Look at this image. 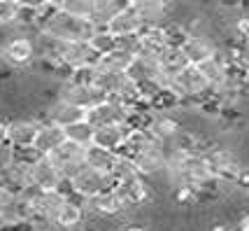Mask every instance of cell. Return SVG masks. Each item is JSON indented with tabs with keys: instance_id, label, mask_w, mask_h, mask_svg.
I'll list each match as a JSON object with an SVG mask.
<instances>
[{
	"instance_id": "30bf717a",
	"label": "cell",
	"mask_w": 249,
	"mask_h": 231,
	"mask_svg": "<svg viewBox=\"0 0 249 231\" xmlns=\"http://www.w3.org/2000/svg\"><path fill=\"white\" fill-rule=\"evenodd\" d=\"M31 171V185L37 189H61L65 185L63 173L58 171V166L52 161L49 154H40L33 164H28Z\"/></svg>"
},
{
	"instance_id": "3957f363",
	"label": "cell",
	"mask_w": 249,
	"mask_h": 231,
	"mask_svg": "<svg viewBox=\"0 0 249 231\" xmlns=\"http://www.w3.org/2000/svg\"><path fill=\"white\" fill-rule=\"evenodd\" d=\"M68 182H70V194L84 198V201L98 196V194H103V192H107V189H112V187H117L112 173L91 168V166H87V164L82 166Z\"/></svg>"
},
{
	"instance_id": "f546056e",
	"label": "cell",
	"mask_w": 249,
	"mask_h": 231,
	"mask_svg": "<svg viewBox=\"0 0 249 231\" xmlns=\"http://www.w3.org/2000/svg\"><path fill=\"white\" fill-rule=\"evenodd\" d=\"M17 17H19V2L0 0V31H14Z\"/></svg>"
},
{
	"instance_id": "8d00e7d4",
	"label": "cell",
	"mask_w": 249,
	"mask_h": 231,
	"mask_svg": "<svg viewBox=\"0 0 249 231\" xmlns=\"http://www.w3.org/2000/svg\"><path fill=\"white\" fill-rule=\"evenodd\" d=\"M68 0H49V7H54V10H61Z\"/></svg>"
},
{
	"instance_id": "7a4b0ae2",
	"label": "cell",
	"mask_w": 249,
	"mask_h": 231,
	"mask_svg": "<svg viewBox=\"0 0 249 231\" xmlns=\"http://www.w3.org/2000/svg\"><path fill=\"white\" fill-rule=\"evenodd\" d=\"M170 91H173L182 103H203L205 98L212 96V84H210L207 77L203 75L200 66L189 63V66L182 68V70L173 77Z\"/></svg>"
},
{
	"instance_id": "b9f144b4",
	"label": "cell",
	"mask_w": 249,
	"mask_h": 231,
	"mask_svg": "<svg viewBox=\"0 0 249 231\" xmlns=\"http://www.w3.org/2000/svg\"><path fill=\"white\" fill-rule=\"evenodd\" d=\"M12 2H19V0H12Z\"/></svg>"
},
{
	"instance_id": "e0dca14e",
	"label": "cell",
	"mask_w": 249,
	"mask_h": 231,
	"mask_svg": "<svg viewBox=\"0 0 249 231\" xmlns=\"http://www.w3.org/2000/svg\"><path fill=\"white\" fill-rule=\"evenodd\" d=\"M130 5L144 26H165L170 21V0H135Z\"/></svg>"
},
{
	"instance_id": "7402d4cb",
	"label": "cell",
	"mask_w": 249,
	"mask_h": 231,
	"mask_svg": "<svg viewBox=\"0 0 249 231\" xmlns=\"http://www.w3.org/2000/svg\"><path fill=\"white\" fill-rule=\"evenodd\" d=\"M65 140H68V135H65L63 126H58L54 121H42L33 147H35L40 154H52L56 147H61Z\"/></svg>"
},
{
	"instance_id": "2e32d148",
	"label": "cell",
	"mask_w": 249,
	"mask_h": 231,
	"mask_svg": "<svg viewBox=\"0 0 249 231\" xmlns=\"http://www.w3.org/2000/svg\"><path fill=\"white\" fill-rule=\"evenodd\" d=\"M87 201L84 198L75 196V194H70L68 201L63 203V208L58 212V217H56L54 227L52 229H58V231H75L79 229L84 222H87Z\"/></svg>"
},
{
	"instance_id": "83f0119b",
	"label": "cell",
	"mask_w": 249,
	"mask_h": 231,
	"mask_svg": "<svg viewBox=\"0 0 249 231\" xmlns=\"http://www.w3.org/2000/svg\"><path fill=\"white\" fill-rule=\"evenodd\" d=\"M65 135H68V140H72V143H79V145H84V147H89V145L93 143L96 126H93L89 119H82V121H77V124L65 126Z\"/></svg>"
},
{
	"instance_id": "ffe728a7",
	"label": "cell",
	"mask_w": 249,
	"mask_h": 231,
	"mask_svg": "<svg viewBox=\"0 0 249 231\" xmlns=\"http://www.w3.org/2000/svg\"><path fill=\"white\" fill-rule=\"evenodd\" d=\"M0 182L7 185L12 192H23V189L33 187L31 185V171H28V164H23L19 159L12 156V161H7L5 166H0Z\"/></svg>"
},
{
	"instance_id": "d6986e66",
	"label": "cell",
	"mask_w": 249,
	"mask_h": 231,
	"mask_svg": "<svg viewBox=\"0 0 249 231\" xmlns=\"http://www.w3.org/2000/svg\"><path fill=\"white\" fill-rule=\"evenodd\" d=\"M117 189L121 192V196L126 198V203L130 208H142L154 198V192L149 187V177L142 175L133 177L128 182H121V185H117Z\"/></svg>"
},
{
	"instance_id": "e575fe53",
	"label": "cell",
	"mask_w": 249,
	"mask_h": 231,
	"mask_svg": "<svg viewBox=\"0 0 249 231\" xmlns=\"http://www.w3.org/2000/svg\"><path fill=\"white\" fill-rule=\"evenodd\" d=\"M235 231H249V212H245L235 224Z\"/></svg>"
},
{
	"instance_id": "74e56055",
	"label": "cell",
	"mask_w": 249,
	"mask_h": 231,
	"mask_svg": "<svg viewBox=\"0 0 249 231\" xmlns=\"http://www.w3.org/2000/svg\"><path fill=\"white\" fill-rule=\"evenodd\" d=\"M121 231H147V229H142V227H128V229H121Z\"/></svg>"
},
{
	"instance_id": "60d3db41",
	"label": "cell",
	"mask_w": 249,
	"mask_h": 231,
	"mask_svg": "<svg viewBox=\"0 0 249 231\" xmlns=\"http://www.w3.org/2000/svg\"><path fill=\"white\" fill-rule=\"evenodd\" d=\"M126 2H128V5H130V2H135V0H126Z\"/></svg>"
},
{
	"instance_id": "4dcf8cb0",
	"label": "cell",
	"mask_w": 249,
	"mask_h": 231,
	"mask_svg": "<svg viewBox=\"0 0 249 231\" xmlns=\"http://www.w3.org/2000/svg\"><path fill=\"white\" fill-rule=\"evenodd\" d=\"M61 10L68 12L70 17L91 19V21H93V0H68Z\"/></svg>"
},
{
	"instance_id": "6da1fadb",
	"label": "cell",
	"mask_w": 249,
	"mask_h": 231,
	"mask_svg": "<svg viewBox=\"0 0 249 231\" xmlns=\"http://www.w3.org/2000/svg\"><path fill=\"white\" fill-rule=\"evenodd\" d=\"M40 31L54 35L65 42H77V40H91V35L98 31V26L91 19H77L70 17L63 10L44 7L40 10Z\"/></svg>"
},
{
	"instance_id": "d590c367",
	"label": "cell",
	"mask_w": 249,
	"mask_h": 231,
	"mask_svg": "<svg viewBox=\"0 0 249 231\" xmlns=\"http://www.w3.org/2000/svg\"><path fill=\"white\" fill-rule=\"evenodd\" d=\"M7 124H10V121L0 115V143H5V135H7Z\"/></svg>"
},
{
	"instance_id": "5bb4252c",
	"label": "cell",
	"mask_w": 249,
	"mask_h": 231,
	"mask_svg": "<svg viewBox=\"0 0 249 231\" xmlns=\"http://www.w3.org/2000/svg\"><path fill=\"white\" fill-rule=\"evenodd\" d=\"M98 54L93 52V47L87 40H77V42H65L63 44V54H61V73H65V77L70 75L77 68H87L96 66Z\"/></svg>"
},
{
	"instance_id": "f35d334b",
	"label": "cell",
	"mask_w": 249,
	"mask_h": 231,
	"mask_svg": "<svg viewBox=\"0 0 249 231\" xmlns=\"http://www.w3.org/2000/svg\"><path fill=\"white\" fill-rule=\"evenodd\" d=\"M0 66H2V44H0Z\"/></svg>"
},
{
	"instance_id": "ac0fdd59",
	"label": "cell",
	"mask_w": 249,
	"mask_h": 231,
	"mask_svg": "<svg viewBox=\"0 0 249 231\" xmlns=\"http://www.w3.org/2000/svg\"><path fill=\"white\" fill-rule=\"evenodd\" d=\"M105 28H107L109 33H114L117 38H124V35L140 33L142 28H144V23H142L140 14L135 12V7H133V5H126V7H121V10L109 19Z\"/></svg>"
},
{
	"instance_id": "ab89813d",
	"label": "cell",
	"mask_w": 249,
	"mask_h": 231,
	"mask_svg": "<svg viewBox=\"0 0 249 231\" xmlns=\"http://www.w3.org/2000/svg\"><path fill=\"white\" fill-rule=\"evenodd\" d=\"M245 194H247V198H249V185H247V189H245Z\"/></svg>"
},
{
	"instance_id": "836d02e7",
	"label": "cell",
	"mask_w": 249,
	"mask_h": 231,
	"mask_svg": "<svg viewBox=\"0 0 249 231\" xmlns=\"http://www.w3.org/2000/svg\"><path fill=\"white\" fill-rule=\"evenodd\" d=\"M19 5L40 12V10H44V7H49V0H19Z\"/></svg>"
},
{
	"instance_id": "cb8c5ba5",
	"label": "cell",
	"mask_w": 249,
	"mask_h": 231,
	"mask_svg": "<svg viewBox=\"0 0 249 231\" xmlns=\"http://www.w3.org/2000/svg\"><path fill=\"white\" fill-rule=\"evenodd\" d=\"M117 159H119V152H114V150L100 147V145H96V143H91L87 147V166H91V168L112 173V168H114V164H117Z\"/></svg>"
},
{
	"instance_id": "8fae6325",
	"label": "cell",
	"mask_w": 249,
	"mask_h": 231,
	"mask_svg": "<svg viewBox=\"0 0 249 231\" xmlns=\"http://www.w3.org/2000/svg\"><path fill=\"white\" fill-rule=\"evenodd\" d=\"M49 156H52V161L58 166V171L63 173L65 180H70L82 166L87 164V147L79 143H72V140H65V143L61 145V147H56Z\"/></svg>"
},
{
	"instance_id": "4fadbf2b",
	"label": "cell",
	"mask_w": 249,
	"mask_h": 231,
	"mask_svg": "<svg viewBox=\"0 0 249 231\" xmlns=\"http://www.w3.org/2000/svg\"><path fill=\"white\" fill-rule=\"evenodd\" d=\"M42 119L37 117H19V119H10L7 124V135L5 143L10 145L12 150H23V147H33L37 131H40Z\"/></svg>"
},
{
	"instance_id": "603a6c76",
	"label": "cell",
	"mask_w": 249,
	"mask_h": 231,
	"mask_svg": "<svg viewBox=\"0 0 249 231\" xmlns=\"http://www.w3.org/2000/svg\"><path fill=\"white\" fill-rule=\"evenodd\" d=\"M133 58H135L133 54H128V52H124V49L117 47V49L109 52V54L98 56L96 70L98 73H128Z\"/></svg>"
},
{
	"instance_id": "8992f818",
	"label": "cell",
	"mask_w": 249,
	"mask_h": 231,
	"mask_svg": "<svg viewBox=\"0 0 249 231\" xmlns=\"http://www.w3.org/2000/svg\"><path fill=\"white\" fill-rule=\"evenodd\" d=\"M133 115V105L124 103L117 98H105L96 103L93 108L87 110V119L100 129V126H109V124H126Z\"/></svg>"
},
{
	"instance_id": "9a60e30c",
	"label": "cell",
	"mask_w": 249,
	"mask_h": 231,
	"mask_svg": "<svg viewBox=\"0 0 249 231\" xmlns=\"http://www.w3.org/2000/svg\"><path fill=\"white\" fill-rule=\"evenodd\" d=\"M87 119V110L79 108V105H72L68 100H61V98H52L47 105H44V112H42V121H54L58 126H70V124H77V121Z\"/></svg>"
},
{
	"instance_id": "277c9868",
	"label": "cell",
	"mask_w": 249,
	"mask_h": 231,
	"mask_svg": "<svg viewBox=\"0 0 249 231\" xmlns=\"http://www.w3.org/2000/svg\"><path fill=\"white\" fill-rule=\"evenodd\" d=\"M37 61V44L31 33H12L2 42V66L7 68H28Z\"/></svg>"
},
{
	"instance_id": "484cf974",
	"label": "cell",
	"mask_w": 249,
	"mask_h": 231,
	"mask_svg": "<svg viewBox=\"0 0 249 231\" xmlns=\"http://www.w3.org/2000/svg\"><path fill=\"white\" fill-rule=\"evenodd\" d=\"M126 5H128L126 0H93V23L96 26H107L109 19Z\"/></svg>"
},
{
	"instance_id": "44dd1931",
	"label": "cell",
	"mask_w": 249,
	"mask_h": 231,
	"mask_svg": "<svg viewBox=\"0 0 249 231\" xmlns=\"http://www.w3.org/2000/svg\"><path fill=\"white\" fill-rule=\"evenodd\" d=\"M133 131V126H130L128 121L126 124H109V126H100L96 129V135H93V143L100 145V147H107V150H114V152H119L124 143H126V138L130 135Z\"/></svg>"
},
{
	"instance_id": "d6a6232c",
	"label": "cell",
	"mask_w": 249,
	"mask_h": 231,
	"mask_svg": "<svg viewBox=\"0 0 249 231\" xmlns=\"http://www.w3.org/2000/svg\"><path fill=\"white\" fill-rule=\"evenodd\" d=\"M14 203H17V192H12L7 185L0 182V212L14 210Z\"/></svg>"
},
{
	"instance_id": "1f68e13d",
	"label": "cell",
	"mask_w": 249,
	"mask_h": 231,
	"mask_svg": "<svg viewBox=\"0 0 249 231\" xmlns=\"http://www.w3.org/2000/svg\"><path fill=\"white\" fill-rule=\"evenodd\" d=\"M119 49H124V52H128V54H133V56H138L142 52V38H140V33L124 35V38H119Z\"/></svg>"
},
{
	"instance_id": "d4e9b609",
	"label": "cell",
	"mask_w": 249,
	"mask_h": 231,
	"mask_svg": "<svg viewBox=\"0 0 249 231\" xmlns=\"http://www.w3.org/2000/svg\"><path fill=\"white\" fill-rule=\"evenodd\" d=\"M159 61H161L163 70H168L170 75H177L182 68L189 66V61H186L182 47H173V44H168L161 54H159Z\"/></svg>"
},
{
	"instance_id": "5b68a950",
	"label": "cell",
	"mask_w": 249,
	"mask_h": 231,
	"mask_svg": "<svg viewBox=\"0 0 249 231\" xmlns=\"http://www.w3.org/2000/svg\"><path fill=\"white\" fill-rule=\"evenodd\" d=\"M54 96L61 100H68V103H72V105H79V108H84V110H89V108H93L96 103L107 98L98 84H82V82H75L72 77H63V79L58 82Z\"/></svg>"
},
{
	"instance_id": "52a82bcc",
	"label": "cell",
	"mask_w": 249,
	"mask_h": 231,
	"mask_svg": "<svg viewBox=\"0 0 249 231\" xmlns=\"http://www.w3.org/2000/svg\"><path fill=\"white\" fill-rule=\"evenodd\" d=\"M207 159H210V166L214 171V177L219 182H231V185H238L240 175L245 173L242 168V161L238 159V154L228 147H212L207 150Z\"/></svg>"
},
{
	"instance_id": "9c48e42d",
	"label": "cell",
	"mask_w": 249,
	"mask_h": 231,
	"mask_svg": "<svg viewBox=\"0 0 249 231\" xmlns=\"http://www.w3.org/2000/svg\"><path fill=\"white\" fill-rule=\"evenodd\" d=\"M219 49H221V42L217 38H212L210 31H194L186 38V42L182 44L186 61L194 63V66H203L205 61H210L212 56L219 54Z\"/></svg>"
},
{
	"instance_id": "7c38bea8",
	"label": "cell",
	"mask_w": 249,
	"mask_h": 231,
	"mask_svg": "<svg viewBox=\"0 0 249 231\" xmlns=\"http://www.w3.org/2000/svg\"><path fill=\"white\" fill-rule=\"evenodd\" d=\"M87 210L96 217H103V220H109V217H119L124 212H128L130 206L126 203V198L121 196V192L117 187L107 189L98 196L89 198L87 201Z\"/></svg>"
},
{
	"instance_id": "4316f807",
	"label": "cell",
	"mask_w": 249,
	"mask_h": 231,
	"mask_svg": "<svg viewBox=\"0 0 249 231\" xmlns=\"http://www.w3.org/2000/svg\"><path fill=\"white\" fill-rule=\"evenodd\" d=\"M89 44L93 47V52H96L98 56H105V54L114 52V49L119 47V38H117L114 33H109L105 26H98V31L91 35Z\"/></svg>"
},
{
	"instance_id": "f1b7e54d",
	"label": "cell",
	"mask_w": 249,
	"mask_h": 231,
	"mask_svg": "<svg viewBox=\"0 0 249 231\" xmlns=\"http://www.w3.org/2000/svg\"><path fill=\"white\" fill-rule=\"evenodd\" d=\"M138 175H140V173H138V168H135V161H133L130 156L119 154L117 164H114V168H112V177H114V182L121 185V182H128V180H133V177H138Z\"/></svg>"
},
{
	"instance_id": "ba28073f",
	"label": "cell",
	"mask_w": 249,
	"mask_h": 231,
	"mask_svg": "<svg viewBox=\"0 0 249 231\" xmlns=\"http://www.w3.org/2000/svg\"><path fill=\"white\" fill-rule=\"evenodd\" d=\"M133 161H135V168H138V173L142 177H159L165 173V164H168V147L165 143L161 140H154L147 145V147H142L140 152L133 156Z\"/></svg>"
}]
</instances>
